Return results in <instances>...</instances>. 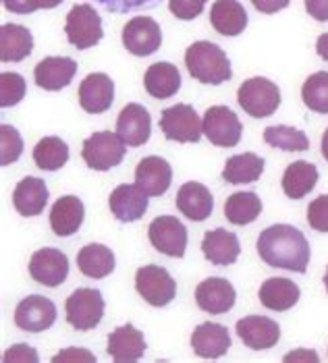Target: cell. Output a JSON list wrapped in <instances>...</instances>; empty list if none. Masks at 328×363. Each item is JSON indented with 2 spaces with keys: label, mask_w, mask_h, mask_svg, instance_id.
<instances>
[{
  "label": "cell",
  "mask_w": 328,
  "mask_h": 363,
  "mask_svg": "<svg viewBox=\"0 0 328 363\" xmlns=\"http://www.w3.org/2000/svg\"><path fill=\"white\" fill-rule=\"evenodd\" d=\"M256 250L273 268L305 274L310 264V243L300 228L291 224H274L262 230Z\"/></svg>",
  "instance_id": "1"
},
{
  "label": "cell",
  "mask_w": 328,
  "mask_h": 363,
  "mask_svg": "<svg viewBox=\"0 0 328 363\" xmlns=\"http://www.w3.org/2000/svg\"><path fill=\"white\" fill-rule=\"evenodd\" d=\"M185 67L193 79L206 85H220L233 77L226 52L212 42H195L185 52Z\"/></svg>",
  "instance_id": "2"
},
{
  "label": "cell",
  "mask_w": 328,
  "mask_h": 363,
  "mask_svg": "<svg viewBox=\"0 0 328 363\" xmlns=\"http://www.w3.org/2000/svg\"><path fill=\"white\" fill-rule=\"evenodd\" d=\"M237 102L249 116L266 118L280 106V89L266 77H251L237 89Z\"/></svg>",
  "instance_id": "3"
},
{
  "label": "cell",
  "mask_w": 328,
  "mask_h": 363,
  "mask_svg": "<svg viewBox=\"0 0 328 363\" xmlns=\"http://www.w3.org/2000/svg\"><path fill=\"white\" fill-rule=\"evenodd\" d=\"M65 311H67V322L75 330L80 333L94 330L102 322V315H104L102 293L98 289H77L69 295L65 303Z\"/></svg>",
  "instance_id": "4"
},
{
  "label": "cell",
  "mask_w": 328,
  "mask_h": 363,
  "mask_svg": "<svg viewBox=\"0 0 328 363\" xmlns=\"http://www.w3.org/2000/svg\"><path fill=\"white\" fill-rule=\"evenodd\" d=\"M65 33H67V40L71 46H75L77 50H87V48L96 46L104 35L102 19L94 11V6L75 4L67 15Z\"/></svg>",
  "instance_id": "5"
},
{
  "label": "cell",
  "mask_w": 328,
  "mask_h": 363,
  "mask_svg": "<svg viewBox=\"0 0 328 363\" xmlns=\"http://www.w3.org/2000/svg\"><path fill=\"white\" fill-rule=\"evenodd\" d=\"M125 141L121 140L116 133L110 131H100L94 133L92 138L83 141L82 156L85 164L92 170H110V168L119 167L127 154L125 150Z\"/></svg>",
  "instance_id": "6"
},
{
  "label": "cell",
  "mask_w": 328,
  "mask_h": 363,
  "mask_svg": "<svg viewBox=\"0 0 328 363\" xmlns=\"http://www.w3.org/2000/svg\"><path fill=\"white\" fill-rule=\"evenodd\" d=\"M136 289L139 297L154 306V308H166L175 295H177V282L160 266H143L136 272Z\"/></svg>",
  "instance_id": "7"
},
{
  "label": "cell",
  "mask_w": 328,
  "mask_h": 363,
  "mask_svg": "<svg viewBox=\"0 0 328 363\" xmlns=\"http://www.w3.org/2000/svg\"><path fill=\"white\" fill-rule=\"evenodd\" d=\"M160 129L166 140L179 143H197L204 133L202 118L190 104H177L163 111Z\"/></svg>",
  "instance_id": "8"
},
{
  "label": "cell",
  "mask_w": 328,
  "mask_h": 363,
  "mask_svg": "<svg viewBox=\"0 0 328 363\" xmlns=\"http://www.w3.org/2000/svg\"><path fill=\"white\" fill-rule=\"evenodd\" d=\"M202 127L208 141L219 147H235L244 133L239 116L229 106H210L204 114Z\"/></svg>",
  "instance_id": "9"
},
{
  "label": "cell",
  "mask_w": 328,
  "mask_h": 363,
  "mask_svg": "<svg viewBox=\"0 0 328 363\" xmlns=\"http://www.w3.org/2000/svg\"><path fill=\"white\" fill-rule=\"evenodd\" d=\"M150 243L168 257H183L187 250V228L175 216H158L148 226Z\"/></svg>",
  "instance_id": "10"
},
{
  "label": "cell",
  "mask_w": 328,
  "mask_h": 363,
  "mask_svg": "<svg viewBox=\"0 0 328 363\" xmlns=\"http://www.w3.org/2000/svg\"><path fill=\"white\" fill-rule=\"evenodd\" d=\"M160 44L163 31L152 17H133L123 28V46L133 56L154 55Z\"/></svg>",
  "instance_id": "11"
},
{
  "label": "cell",
  "mask_w": 328,
  "mask_h": 363,
  "mask_svg": "<svg viewBox=\"0 0 328 363\" xmlns=\"http://www.w3.org/2000/svg\"><path fill=\"white\" fill-rule=\"evenodd\" d=\"M56 322V306L44 295H29L15 309V324L26 333H44Z\"/></svg>",
  "instance_id": "12"
},
{
  "label": "cell",
  "mask_w": 328,
  "mask_h": 363,
  "mask_svg": "<svg viewBox=\"0 0 328 363\" xmlns=\"http://www.w3.org/2000/svg\"><path fill=\"white\" fill-rule=\"evenodd\" d=\"M29 274L35 282L55 289L69 277V257L55 247L38 250L29 259Z\"/></svg>",
  "instance_id": "13"
},
{
  "label": "cell",
  "mask_w": 328,
  "mask_h": 363,
  "mask_svg": "<svg viewBox=\"0 0 328 363\" xmlns=\"http://www.w3.org/2000/svg\"><path fill=\"white\" fill-rule=\"evenodd\" d=\"M247 349L266 351L273 349L280 338V326L266 315H246L235 326Z\"/></svg>",
  "instance_id": "14"
},
{
  "label": "cell",
  "mask_w": 328,
  "mask_h": 363,
  "mask_svg": "<svg viewBox=\"0 0 328 363\" xmlns=\"http://www.w3.org/2000/svg\"><path fill=\"white\" fill-rule=\"evenodd\" d=\"M173 183V168L160 156H148L136 168V185L148 197H160Z\"/></svg>",
  "instance_id": "15"
},
{
  "label": "cell",
  "mask_w": 328,
  "mask_h": 363,
  "mask_svg": "<svg viewBox=\"0 0 328 363\" xmlns=\"http://www.w3.org/2000/svg\"><path fill=\"white\" fill-rule=\"evenodd\" d=\"M235 299H237V293H235L233 284L224 279H206L195 289L197 308L204 309L206 313H212V315L231 311L235 306Z\"/></svg>",
  "instance_id": "16"
},
{
  "label": "cell",
  "mask_w": 328,
  "mask_h": 363,
  "mask_svg": "<svg viewBox=\"0 0 328 363\" xmlns=\"http://www.w3.org/2000/svg\"><path fill=\"white\" fill-rule=\"evenodd\" d=\"M152 133V116L141 104H127L119 112L116 118V135L131 147H139L150 140Z\"/></svg>",
  "instance_id": "17"
},
{
  "label": "cell",
  "mask_w": 328,
  "mask_h": 363,
  "mask_svg": "<svg viewBox=\"0 0 328 363\" xmlns=\"http://www.w3.org/2000/svg\"><path fill=\"white\" fill-rule=\"evenodd\" d=\"M75 73H77V62L69 56H48L40 60L33 69L35 84L48 91H58L67 87L73 82Z\"/></svg>",
  "instance_id": "18"
},
{
  "label": "cell",
  "mask_w": 328,
  "mask_h": 363,
  "mask_svg": "<svg viewBox=\"0 0 328 363\" xmlns=\"http://www.w3.org/2000/svg\"><path fill=\"white\" fill-rule=\"evenodd\" d=\"M114 102V84L106 73H89L80 85V104L89 114H102Z\"/></svg>",
  "instance_id": "19"
},
{
  "label": "cell",
  "mask_w": 328,
  "mask_h": 363,
  "mask_svg": "<svg viewBox=\"0 0 328 363\" xmlns=\"http://www.w3.org/2000/svg\"><path fill=\"white\" fill-rule=\"evenodd\" d=\"M193 353L202 359H219L231 349V336L226 326L204 322L192 335Z\"/></svg>",
  "instance_id": "20"
},
{
  "label": "cell",
  "mask_w": 328,
  "mask_h": 363,
  "mask_svg": "<svg viewBox=\"0 0 328 363\" xmlns=\"http://www.w3.org/2000/svg\"><path fill=\"white\" fill-rule=\"evenodd\" d=\"M106 353L116 363H136L146 353V338L133 324L119 326L109 335Z\"/></svg>",
  "instance_id": "21"
},
{
  "label": "cell",
  "mask_w": 328,
  "mask_h": 363,
  "mask_svg": "<svg viewBox=\"0 0 328 363\" xmlns=\"http://www.w3.org/2000/svg\"><path fill=\"white\" fill-rule=\"evenodd\" d=\"M175 203L181 210V214L187 216L193 223H204L206 218H210V214L214 210V199H212L210 189L202 183H193V181L181 185V189L177 191Z\"/></svg>",
  "instance_id": "22"
},
{
  "label": "cell",
  "mask_w": 328,
  "mask_h": 363,
  "mask_svg": "<svg viewBox=\"0 0 328 363\" xmlns=\"http://www.w3.org/2000/svg\"><path fill=\"white\" fill-rule=\"evenodd\" d=\"M202 252H204V257L214 266H231L237 262L241 253V245L235 233L226 228H217L204 235Z\"/></svg>",
  "instance_id": "23"
},
{
  "label": "cell",
  "mask_w": 328,
  "mask_h": 363,
  "mask_svg": "<svg viewBox=\"0 0 328 363\" xmlns=\"http://www.w3.org/2000/svg\"><path fill=\"white\" fill-rule=\"evenodd\" d=\"M112 216L121 223H136L148 210V196L137 185H119L109 197Z\"/></svg>",
  "instance_id": "24"
},
{
  "label": "cell",
  "mask_w": 328,
  "mask_h": 363,
  "mask_svg": "<svg viewBox=\"0 0 328 363\" xmlns=\"http://www.w3.org/2000/svg\"><path fill=\"white\" fill-rule=\"evenodd\" d=\"M85 218L83 201L77 196L58 197L50 210V228L56 237H71L82 228Z\"/></svg>",
  "instance_id": "25"
},
{
  "label": "cell",
  "mask_w": 328,
  "mask_h": 363,
  "mask_svg": "<svg viewBox=\"0 0 328 363\" xmlns=\"http://www.w3.org/2000/svg\"><path fill=\"white\" fill-rule=\"evenodd\" d=\"M48 187L38 177H26L13 191V206L21 216H40L48 203Z\"/></svg>",
  "instance_id": "26"
},
{
  "label": "cell",
  "mask_w": 328,
  "mask_h": 363,
  "mask_svg": "<svg viewBox=\"0 0 328 363\" xmlns=\"http://www.w3.org/2000/svg\"><path fill=\"white\" fill-rule=\"evenodd\" d=\"M143 87L156 100L173 98L181 87V73L170 62H154L143 75Z\"/></svg>",
  "instance_id": "27"
},
{
  "label": "cell",
  "mask_w": 328,
  "mask_h": 363,
  "mask_svg": "<svg viewBox=\"0 0 328 363\" xmlns=\"http://www.w3.org/2000/svg\"><path fill=\"white\" fill-rule=\"evenodd\" d=\"M300 297V286L293 280L283 279V277L268 279L260 286V303L266 309H273V311L291 309L293 306H297Z\"/></svg>",
  "instance_id": "28"
},
{
  "label": "cell",
  "mask_w": 328,
  "mask_h": 363,
  "mask_svg": "<svg viewBox=\"0 0 328 363\" xmlns=\"http://www.w3.org/2000/svg\"><path fill=\"white\" fill-rule=\"evenodd\" d=\"M210 23L220 35H239L247 28V13L237 0H217L210 9Z\"/></svg>",
  "instance_id": "29"
},
{
  "label": "cell",
  "mask_w": 328,
  "mask_h": 363,
  "mask_svg": "<svg viewBox=\"0 0 328 363\" xmlns=\"http://www.w3.org/2000/svg\"><path fill=\"white\" fill-rule=\"evenodd\" d=\"M33 50L31 31L17 23H6L0 28V60L2 62H19L28 58Z\"/></svg>",
  "instance_id": "30"
},
{
  "label": "cell",
  "mask_w": 328,
  "mask_h": 363,
  "mask_svg": "<svg viewBox=\"0 0 328 363\" xmlns=\"http://www.w3.org/2000/svg\"><path fill=\"white\" fill-rule=\"evenodd\" d=\"M264 164H266L264 158H260L258 154H251V152L231 156L222 168V181L229 185L256 183L264 172Z\"/></svg>",
  "instance_id": "31"
},
{
  "label": "cell",
  "mask_w": 328,
  "mask_h": 363,
  "mask_svg": "<svg viewBox=\"0 0 328 363\" xmlns=\"http://www.w3.org/2000/svg\"><path fill=\"white\" fill-rule=\"evenodd\" d=\"M77 266L87 279H106L114 270V253L106 245L89 243L77 253Z\"/></svg>",
  "instance_id": "32"
},
{
  "label": "cell",
  "mask_w": 328,
  "mask_h": 363,
  "mask_svg": "<svg viewBox=\"0 0 328 363\" xmlns=\"http://www.w3.org/2000/svg\"><path fill=\"white\" fill-rule=\"evenodd\" d=\"M316 183H318V168L305 160L289 164L283 174V191L291 199L305 197L316 187Z\"/></svg>",
  "instance_id": "33"
},
{
  "label": "cell",
  "mask_w": 328,
  "mask_h": 363,
  "mask_svg": "<svg viewBox=\"0 0 328 363\" xmlns=\"http://www.w3.org/2000/svg\"><path fill=\"white\" fill-rule=\"evenodd\" d=\"M262 212V199L253 191H239L229 196L224 201V216L226 220L235 226H246L251 224Z\"/></svg>",
  "instance_id": "34"
},
{
  "label": "cell",
  "mask_w": 328,
  "mask_h": 363,
  "mask_svg": "<svg viewBox=\"0 0 328 363\" xmlns=\"http://www.w3.org/2000/svg\"><path fill=\"white\" fill-rule=\"evenodd\" d=\"M69 160V145L60 138H44L33 147V162L35 167L48 172L62 168Z\"/></svg>",
  "instance_id": "35"
},
{
  "label": "cell",
  "mask_w": 328,
  "mask_h": 363,
  "mask_svg": "<svg viewBox=\"0 0 328 363\" xmlns=\"http://www.w3.org/2000/svg\"><path fill=\"white\" fill-rule=\"evenodd\" d=\"M264 141L276 150H283V152H307L310 150L307 135L300 129H293L287 125L266 127L264 129Z\"/></svg>",
  "instance_id": "36"
},
{
  "label": "cell",
  "mask_w": 328,
  "mask_h": 363,
  "mask_svg": "<svg viewBox=\"0 0 328 363\" xmlns=\"http://www.w3.org/2000/svg\"><path fill=\"white\" fill-rule=\"evenodd\" d=\"M301 100L312 112L328 114V73L318 71L305 79L301 87Z\"/></svg>",
  "instance_id": "37"
},
{
  "label": "cell",
  "mask_w": 328,
  "mask_h": 363,
  "mask_svg": "<svg viewBox=\"0 0 328 363\" xmlns=\"http://www.w3.org/2000/svg\"><path fill=\"white\" fill-rule=\"evenodd\" d=\"M23 154V140L19 135V131L11 125H2L0 127V164L9 167L13 162H17Z\"/></svg>",
  "instance_id": "38"
},
{
  "label": "cell",
  "mask_w": 328,
  "mask_h": 363,
  "mask_svg": "<svg viewBox=\"0 0 328 363\" xmlns=\"http://www.w3.org/2000/svg\"><path fill=\"white\" fill-rule=\"evenodd\" d=\"M26 98V79L19 73L0 75V106H17Z\"/></svg>",
  "instance_id": "39"
},
{
  "label": "cell",
  "mask_w": 328,
  "mask_h": 363,
  "mask_svg": "<svg viewBox=\"0 0 328 363\" xmlns=\"http://www.w3.org/2000/svg\"><path fill=\"white\" fill-rule=\"evenodd\" d=\"M307 224L318 230L328 233V196H318L307 206Z\"/></svg>",
  "instance_id": "40"
},
{
  "label": "cell",
  "mask_w": 328,
  "mask_h": 363,
  "mask_svg": "<svg viewBox=\"0 0 328 363\" xmlns=\"http://www.w3.org/2000/svg\"><path fill=\"white\" fill-rule=\"evenodd\" d=\"M208 0H168L170 13L181 21H192L202 15Z\"/></svg>",
  "instance_id": "41"
},
{
  "label": "cell",
  "mask_w": 328,
  "mask_h": 363,
  "mask_svg": "<svg viewBox=\"0 0 328 363\" xmlns=\"http://www.w3.org/2000/svg\"><path fill=\"white\" fill-rule=\"evenodd\" d=\"M102 6H106L112 13H131V11H148V9H156L160 4V0H98Z\"/></svg>",
  "instance_id": "42"
},
{
  "label": "cell",
  "mask_w": 328,
  "mask_h": 363,
  "mask_svg": "<svg viewBox=\"0 0 328 363\" xmlns=\"http://www.w3.org/2000/svg\"><path fill=\"white\" fill-rule=\"evenodd\" d=\"M2 362L4 363H38L40 362V357H38V351L33 349V347H29V345H13L6 353H4V357H2Z\"/></svg>",
  "instance_id": "43"
},
{
  "label": "cell",
  "mask_w": 328,
  "mask_h": 363,
  "mask_svg": "<svg viewBox=\"0 0 328 363\" xmlns=\"http://www.w3.org/2000/svg\"><path fill=\"white\" fill-rule=\"evenodd\" d=\"M53 362H87V363H94L96 362V355L94 353H89L87 349H75V347H71V349H65V351H60L58 355L53 357Z\"/></svg>",
  "instance_id": "44"
},
{
  "label": "cell",
  "mask_w": 328,
  "mask_h": 363,
  "mask_svg": "<svg viewBox=\"0 0 328 363\" xmlns=\"http://www.w3.org/2000/svg\"><path fill=\"white\" fill-rule=\"evenodd\" d=\"M305 11L316 21H328V0H305Z\"/></svg>",
  "instance_id": "45"
},
{
  "label": "cell",
  "mask_w": 328,
  "mask_h": 363,
  "mask_svg": "<svg viewBox=\"0 0 328 363\" xmlns=\"http://www.w3.org/2000/svg\"><path fill=\"white\" fill-rule=\"evenodd\" d=\"M289 2L291 0H251V4L256 6V11L266 13V15H273V13H278L283 9H287Z\"/></svg>",
  "instance_id": "46"
},
{
  "label": "cell",
  "mask_w": 328,
  "mask_h": 363,
  "mask_svg": "<svg viewBox=\"0 0 328 363\" xmlns=\"http://www.w3.org/2000/svg\"><path fill=\"white\" fill-rule=\"evenodd\" d=\"M2 4H4L6 11L17 13V15H29V13H33L31 0H2Z\"/></svg>",
  "instance_id": "47"
},
{
  "label": "cell",
  "mask_w": 328,
  "mask_h": 363,
  "mask_svg": "<svg viewBox=\"0 0 328 363\" xmlns=\"http://www.w3.org/2000/svg\"><path fill=\"white\" fill-rule=\"evenodd\" d=\"M318 362V355L310 349H300V351H293L289 355H285V362Z\"/></svg>",
  "instance_id": "48"
},
{
  "label": "cell",
  "mask_w": 328,
  "mask_h": 363,
  "mask_svg": "<svg viewBox=\"0 0 328 363\" xmlns=\"http://www.w3.org/2000/svg\"><path fill=\"white\" fill-rule=\"evenodd\" d=\"M316 52H318L320 58H324L328 62V31L318 38V42H316Z\"/></svg>",
  "instance_id": "49"
},
{
  "label": "cell",
  "mask_w": 328,
  "mask_h": 363,
  "mask_svg": "<svg viewBox=\"0 0 328 363\" xmlns=\"http://www.w3.org/2000/svg\"><path fill=\"white\" fill-rule=\"evenodd\" d=\"M60 2H62V0H31V6H33V11H40V9H55Z\"/></svg>",
  "instance_id": "50"
},
{
  "label": "cell",
  "mask_w": 328,
  "mask_h": 363,
  "mask_svg": "<svg viewBox=\"0 0 328 363\" xmlns=\"http://www.w3.org/2000/svg\"><path fill=\"white\" fill-rule=\"evenodd\" d=\"M322 156H324V160L328 162V129L324 131V135H322Z\"/></svg>",
  "instance_id": "51"
},
{
  "label": "cell",
  "mask_w": 328,
  "mask_h": 363,
  "mask_svg": "<svg viewBox=\"0 0 328 363\" xmlns=\"http://www.w3.org/2000/svg\"><path fill=\"white\" fill-rule=\"evenodd\" d=\"M324 286H327V293H328V268H327V274H324Z\"/></svg>",
  "instance_id": "52"
}]
</instances>
